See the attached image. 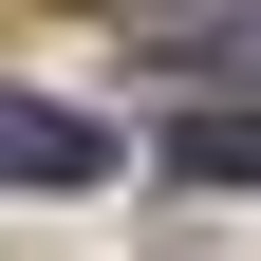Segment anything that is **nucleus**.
Returning <instances> with one entry per match:
<instances>
[{
    "label": "nucleus",
    "mask_w": 261,
    "mask_h": 261,
    "mask_svg": "<svg viewBox=\"0 0 261 261\" xmlns=\"http://www.w3.org/2000/svg\"><path fill=\"white\" fill-rule=\"evenodd\" d=\"M168 168H187V187H261V112H187Z\"/></svg>",
    "instance_id": "obj_2"
},
{
    "label": "nucleus",
    "mask_w": 261,
    "mask_h": 261,
    "mask_svg": "<svg viewBox=\"0 0 261 261\" xmlns=\"http://www.w3.org/2000/svg\"><path fill=\"white\" fill-rule=\"evenodd\" d=\"M112 168V130L93 112H56V93H0V187H93Z\"/></svg>",
    "instance_id": "obj_1"
}]
</instances>
